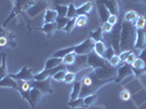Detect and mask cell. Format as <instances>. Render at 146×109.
Listing matches in <instances>:
<instances>
[{
  "label": "cell",
  "instance_id": "7a4b0ae2",
  "mask_svg": "<svg viewBox=\"0 0 146 109\" xmlns=\"http://www.w3.org/2000/svg\"><path fill=\"white\" fill-rule=\"evenodd\" d=\"M82 82V87H81V93H80V97L84 98L87 95L91 94H95L96 92L104 85H106L107 83H110L111 80H99L95 76L94 72L92 71L91 73L86 74L83 78Z\"/></svg>",
  "mask_w": 146,
  "mask_h": 109
},
{
  "label": "cell",
  "instance_id": "e0dca14e",
  "mask_svg": "<svg viewBox=\"0 0 146 109\" xmlns=\"http://www.w3.org/2000/svg\"><path fill=\"white\" fill-rule=\"evenodd\" d=\"M58 17V13L52 9H46L45 15H44V23H54Z\"/></svg>",
  "mask_w": 146,
  "mask_h": 109
},
{
  "label": "cell",
  "instance_id": "4fadbf2b",
  "mask_svg": "<svg viewBox=\"0 0 146 109\" xmlns=\"http://www.w3.org/2000/svg\"><path fill=\"white\" fill-rule=\"evenodd\" d=\"M96 1V5H97V10H98V15L102 21V24L108 21V18L110 15V12L108 11V9L106 8V6L103 3L102 0H95Z\"/></svg>",
  "mask_w": 146,
  "mask_h": 109
},
{
  "label": "cell",
  "instance_id": "3957f363",
  "mask_svg": "<svg viewBox=\"0 0 146 109\" xmlns=\"http://www.w3.org/2000/svg\"><path fill=\"white\" fill-rule=\"evenodd\" d=\"M35 2H36V0H17V1H15V7L13 8L12 12L10 13V15L8 17V19L6 20V22L3 23V25L6 26V25L8 24L18 13L21 12V11H23V10H26V11H27Z\"/></svg>",
  "mask_w": 146,
  "mask_h": 109
},
{
  "label": "cell",
  "instance_id": "7bdbcfd3",
  "mask_svg": "<svg viewBox=\"0 0 146 109\" xmlns=\"http://www.w3.org/2000/svg\"><path fill=\"white\" fill-rule=\"evenodd\" d=\"M136 58H137V54H135V53H134L133 50H132V53H131V54H129L128 59H127V61H125V62H127V63H129V64H131V66H132V64L134 63V61L136 60Z\"/></svg>",
  "mask_w": 146,
  "mask_h": 109
},
{
  "label": "cell",
  "instance_id": "cb8c5ba5",
  "mask_svg": "<svg viewBox=\"0 0 146 109\" xmlns=\"http://www.w3.org/2000/svg\"><path fill=\"white\" fill-rule=\"evenodd\" d=\"M103 29L102 27H98L97 30L93 31L90 33V38L93 39L94 42H103Z\"/></svg>",
  "mask_w": 146,
  "mask_h": 109
},
{
  "label": "cell",
  "instance_id": "f6af8a7d",
  "mask_svg": "<svg viewBox=\"0 0 146 109\" xmlns=\"http://www.w3.org/2000/svg\"><path fill=\"white\" fill-rule=\"evenodd\" d=\"M137 58L142 59V60L145 62V64H146V48H144L143 50H141L139 56H137Z\"/></svg>",
  "mask_w": 146,
  "mask_h": 109
},
{
  "label": "cell",
  "instance_id": "681fc988",
  "mask_svg": "<svg viewBox=\"0 0 146 109\" xmlns=\"http://www.w3.org/2000/svg\"><path fill=\"white\" fill-rule=\"evenodd\" d=\"M15 1H17V0H15Z\"/></svg>",
  "mask_w": 146,
  "mask_h": 109
},
{
  "label": "cell",
  "instance_id": "f35d334b",
  "mask_svg": "<svg viewBox=\"0 0 146 109\" xmlns=\"http://www.w3.org/2000/svg\"><path fill=\"white\" fill-rule=\"evenodd\" d=\"M67 73V70H61V71H58L55 75L52 76V79L58 81V82H63V79H64V75Z\"/></svg>",
  "mask_w": 146,
  "mask_h": 109
},
{
  "label": "cell",
  "instance_id": "d6a6232c",
  "mask_svg": "<svg viewBox=\"0 0 146 109\" xmlns=\"http://www.w3.org/2000/svg\"><path fill=\"white\" fill-rule=\"evenodd\" d=\"M56 11L58 13V15H60V17H67L68 6H64V5H57V6H56Z\"/></svg>",
  "mask_w": 146,
  "mask_h": 109
},
{
  "label": "cell",
  "instance_id": "484cf974",
  "mask_svg": "<svg viewBox=\"0 0 146 109\" xmlns=\"http://www.w3.org/2000/svg\"><path fill=\"white\" fill-rule=\"evenodd\" d=\"M139 14L136 11H133V10H131V11H128V12L125 13V15H124V20L125 21H128V22H131V23H133L135 24V22H136V20L139 19Z\"/></svg>",
  "mask_w": 146,
  "mask_h": 109
},
{
  "label": "cell",
  "instance_id": "ee69618b",
  "mask_svg": "<svg viewBox=\"0 0 146 109\" xmlns=\"http://www.w3.org/2000/svg\"><path fill=\"white\" fill-rule=\"evenodd\" d=\"M120 98H121L122 100H129L131 98V93L128 90H123L120 93Z\"/></svg>",
  "mask_w": 146,
  "mask_h": 109
},
{
  "label": "cell",
  "instance_id": "d590c367",
  "mask_svg": "<svg viewBox=\"0 0 146 109\" xmlns=\"http://www.w3.org/2000/svg\"><path fill=\"white\" fill-rule=\"evenodd\" d=\"M132 67H133L134 70H140V69H144V68L146 67V64L142 59L136 58V60L134 61V63L132 64Z\"/></svg>",
  "mask_w": 146,
  "mask_h": 109
},
{
  "label": "cell",
  "instance_id": "74e56055",
  "mask_svg": "<svg viewBox=\"0 0 146 109\" xmlns=\"http://www.w3.org/2000/svg\"><path fill=\"white\" fill-rule=\"evenodd\" d=\"M120 63H121V61H120V57H119V54H115V56H112V58L109 60V64L111 67H115V68H118L120 66Z\"/></svg>",
  "mask_w": 146,
  "mask_h": 109
},
{
  "label": "cell",
  "instance_id": "2e32d148",
  "mask_svg": "<svg viewBox=\"0 0 146 109\" xmlns=\"http://www.w3.org/2000/svg\"><path fill=\"white\" fill-rule=\"evenodd\" d=\"M0 87H9V88H13V90H18V82L17 80L9 75H7L6 78L0 80Z\"/></svg>",
  "mask_w": 146,
  "mask_h": 109
},
{
  "label": "cell",
  "instance_id": "b9f144b4",
  "mask_svg": "<svg viewBox=\"0 0 146 109\" xmlns=\"http://www.w3.org/2000/svg\"><path fill=\"white\" fill-rule=\"evenodd\" d=\"M102 29H103V32H105V33H111L112 30H113V26L109 24L108 22H105V23L102 24Z\"/></svg>",
  "mask_w": 146,
  "mask_h": 109
},
{
  "label": "cell",
  "instance_id": "52a82bcc",
  "mask_svg": "<svg viewBox=\"0 0 146 109\" xmlns=\"http://www.w3.org/2000/svg\"><path fill=\"white\" fill-rule=\"evenodd\" d=\"M94 46H95V42L88 37L82 44L74 46V53L76 54H87L94 51Z\"/></svg>",
  "mask_w": 146,
  "mask_h": 109
},
{
  "label": "cell",
  "instance_id": "9c48e42d",
  "mask_svg": "<svg viewBox=\"0 0 146 109\" xmlns=\"http://www.w3.org/2000/svg\"><path fill=\"white\" fill-rule=\"evenodd\" d=\"M120 33H121V25H118L117 27H113V30L111 32V37H110V42L111 46L115 50L116 54H120Z\"/></svg>",
  "mask_w": 146,
  "mask_h": 109
},
{
  "label": "cell",
  "instance_id": "1f68e13d",
  "mask_svg": "<svg viewBox=\"0 0 146 109\" xmlns=\"http://www.w3.org/2000/svg\"><path fill=\"white\" fill-rule=\"evenodd\" d=\"M78 17V13H76V8L73 3H70L68 6V13H67V18L68 19H73Z\"/></svg>",
  "mask_w": 146,
  "mask_h": 109
},
{
  "label": "cell",
  "instance_id": "277c9868",
  "mask_svg": "<svg viewBox=\"0 0 146 109\" xmlns=\"http://www.w3.org/2000/svg\"><path fill=\"white\" fill-rule=\"evenodd\" d=\"M110 66L108 64V61L104 59L102 57H99L95 51H92L90 54H87V67L92 69H97V68H104Z\"/></svg>",
  "mask_w": 146,
  "mask_h": 109
},
{
  "label": "cell",
  "instance_id": "7dc6e473",
  "mask_svg": "<svg viewBox=\"0 0 146 109\" xmlns=\"http://www.w3.org/2000/svg\"><path fill=\"white\" fill-rule=\"evenodd\" d=\"M135 2H143V3H146V0H133Z\"/></svg>",
  "mask_w": 146,
  "mask_h": 109
},
{
  "label": "cell",
  "instance_id": "7402d4cb",
  "mask_svg": "<svg viewBox=\"0 0 146 109\" xmlns=\"http://www.w3.org/2000/svg\"><path fill=\"white\" fill-rule=\"evenodd\" d=\"M106 49H107V46L105 45L104 42H96L95 43V46H94V51L99 56L104 58L105 57V53H106Z\"/></svg>",
  "mask_w": 146,
  "mask_h": 109
},
{
  "label": "cell",
  "instance_id": "c3c4849f",
  "mask_svg": "<svg viewBox=\"0 0 146 109\" xmlns=\"http://www.w3.org/2000/svg\"><path fill=\"white\" fill-rule=\"evenodd\" d=\"M2 54L3 53H0V66H1V60H2Z\"/></svg>",
  "mask_w": 146,
  "mask_h": 109
},
{
  "label": "cell",
  "instance_id": "f1b7e54d",
  "mask_svg": "<svg viewBox=\"0 0 146 109\" xmlns=\"http://www.w3.org/2000/svg\"><path fill=\"white\" fill-rule=\"evenodd\" d=\"M70 19H68L67 17H60L58 15L57 19H56V24H57V29L58 30H62L64 29V26L67 25V23L69 22Z\"/></svg>",
  "mask_w": 146,
  "mask_h": 109
},
{
  "label": "cell",
  "instance_id": "4dcf8cb0",
  "mask_svg": "<svg viewBox=\"0 0 146 109\" xmlns=\"http://www.w3.org/2000/svg\"><path fill=\"white\" fill-rule=\"evenodd\" d=\"M75 80H76V73L70 72V71H68L67 70V73H66V75H64L63 82H66L67 84H70V83L75 82Z\"/></svg>",
  "mask_w": 146,
  "mask_h": 109
},
{
  "label": "cell",
  "instance_id": "9a60e30c",
  "mask_svg": "<svg viewBox=\"0 0 146 109\" xmlns=\"http://www.w3.org/2000/svg\"><path fill=\"white\" fill-rule=\"evenodd\" d=\"M103 3L108 9L110 14H115V15H119L120 13V8H119V2L118 0H102Z\"/></svg>",
  "mask_w": 146,
  "mask_h": 109
},
{
  "label": "cell",
  "instance_id": "d4e9b609",
  "mask_svg": "<svg viewBox=\"0 0 146 109\" xmlns=\"http://www.w3.org/2000/svg\"><path fill=\"white\" fill-rule=\"evenodd\" d=\"M97 102V94H91L84 97V107H91L93 105H95V103Z\"/></svg>",
  "mask_w": 146,
  "mask_h": 109
},
{
  "label": "cell",
  "instance_id": "e575fe53",
  "mask_svg": "<svg viewBox=\"0 0 146 109\" xmlns=\"http://www.w3.org/2000/svg\"><path fill=\"white\" fill-rule=\"evenodd\" d=\"M75 19L76 18H73V19H70V20H69V22H68L67 25H66L64 29H63V30L66 31V33L70 34V33L73 31V29L75 27Z\"/></svg>",
  "mask_w": 146,
  "mask_h": 109
},
{
  "label": "cell",
  "instance_id": "f546056e",
  "mask_svg": "<svg viewBox=\"0 0 146 109\" xmlns=\"http://www.w3.org/2000/svg\"><path fill=\"white\" fill-rule=\"evenodd\" d=\"M87 21H88V19H87L86 15H78L76 19H75V26L83 27V26H85L87 24Z\"/></svg>",
  "mask_w": 146,
  "mask_h": 109
},
{
  "label": "cell",
  "instance_id": "8992f818",
  "mask_svg": "<svg viewBox=\"0 0 146 109\" xmlns=\"http://www.w3.org/2000/svg\"><path fill=\"white\" fill-rule=\"evenodd\" d=\"M87 67V54H76L75 60L72 64L67 66V70L70 72L78 73L79 71L86 69Z\"/></svg>",
  "mask_w": 146,
  "mask_h": 109
},
{
  "label": "cell",
  "instance_id": "5b68a950",
  "mask_svg": "<svg viewBox=\"0 0 146 109\" xmlns=\"http://www.w3.org/2000/svg\"><path fill=\"white\" fill-rule=\"evenodd\" d=\"M29 83H30V86L32 88L35 87L37 90H39L44 95H45V94H52V93H54V88H52V86H51L50 78L44 80V81L32 80V81H29Z\"/></svg>",
  "mask_w": 146,
  "mask_h": 109
},
{
  "label": "cell",
  "instance_id": "60d3db41",
  "mask_svg": "<svg viewBox=\"0 0 146 109\" xmlns=\"http://www.w3.org/2000/svg\"><path fill=\"white\" fill-rule=\"evenodd\" d=\"M107 22H108L109 24L112 25V26H115V25L118 24V22H119V17H118V15H115V14H110Z\"/></svg>",
  "mask_w": 146,
  "mask_h": 109
},
{
  "label": "cell",
  "instance_id": "836d02e7",
  "mask_svg": "<svg viewBox=\"0 0 146 109\" xmlns=\"http://www.w3.org/2000/svg\"><path fill=\"white\" fill-rule=\"evenodd\" d=\"M145 24H146V17H139V19L136 20V22H135L134 25H135L136 30H144Z\"/></svg>",
  "mask_w": 146,
  "mask_h": 109
},
{
  "label": "cell",
  "instance_id": "30bf717a",
  "mask_svg": "<svg viewBox=\"0 0 146 109\" xmlns=\"http://www.w3.org/2000/svg\"><path fill=\"white\" fill-rule=\"evenodd\" d=\"M10 76L13 78L14 80H21V81H32V80H34L33 70L27 67V66L22 68L18 73L10 74Z\"/></svg>",
  "mask_w": 146,
  "mask_h": 109
},
{
  "label": "cell",
  "instance_id": "8fae6325",
  "mask_svg": "<svg viewBox=\"0 0 146 109\" xmlns=\"http://www.w3.org/2000/svg\"><path fill=\"white\" fill-rule=\"evenodd\" d=\"M146 48V34L145 30H136V41L134 44V49L133 50H143Z\"/></svg>",
  "mask_w": 146,
  "mask_h": 109
},
{
  "label": "cell",
  "instance_id": "ffe728a7",
  "mask_svg": "<svg viewBox=\"0 0 146 109\" xmlns=\"http://www.w3.org/2000/svg\"><path fill=\"white\" fill-rule=\"evenodd\" d=\"M42 30L45 34H47V36H52V34L58 29H57L56 22H54V23H44V25L42 26Z\"/></svg>",
  "mask_w": 146,
  "mask_h": 109
},
{
  "label": "cell",
  "instance_id": "83f0119b",
  "mask_svg": "<svg viewBox=\"0 0 146 109\" xmlns=\"http://www.w3.org/2000/svg\"><path fill=\"white\" fill-rule=\"evenodd\" d=\"M75 57H76V54L75 53H70V54H66L63 58H62V64L64 66H70L72 64L74 60H75Z\"/></svg>",
  "mask_w": 146,
  "mask_h": 109
},
{
  "label": "cell",
  "instance_id": "5bb4252c",
  "mask_svg": "<svg viewBox=\"0 0 146 109\" xmlns=\"http://www.w3.org/2000/svg\"><path fill=\"white\" fill-rule=\"evenodd\" d=\"M43 93L39 91V90H37L35 87H33V88H31L30 91V99H31V107L32 109H35L36 108V105L40 100H42V98H43Z\"/></svg>",
  "mask_w": 146,
  "mask_h": 109
},
{
  "label": "cell",
  "instance_id": "603a6c76",
  "mask_svg": "<svg viewBox=\"0 0 146 109\" xmlns=\"http://www.w3.org/2000/svg\"><path fill=\"white\" fill-rule=\"evenodd\" d=\"M9 75L8 73V67H7V54L3 53L2 54V60H1V66H0V80L6 78Z\"/></svg>",
  "mask_w": 146,
  "mask_h": 109
},
{
  "label": "cell",
  "instance_id": "d6986e66",
  "mask_svg": "<svg viewBox=\"0 0 146 109\" xmlns=\"http://www.w3.org/2000/svg\"><path fill=\"white\" fill-rule=\"evenodd\" d=\"M81 87H82V82H81V81H75V82H73L72 93H71V95H70V100L79 98L80 93H81Z\"/></svg>",
  "mask_w": 146,
  "mask_h": 109
},
{
  "label": "cell",
  "instance_id": "7c38bea8",
  "mask_svg": "<svg viewBox=\"0 0 146 109\" xmlns=\"http://www.w3.org/2000/svg\"><path fill=\"white\" fill-rule=\"evenodd\" d=\"M47 5H48V2L46 0H37L36 2L27 10V13L30 14V17H35L36 14L40 13L45 9H47Z\"/></svg>",
  "mask_w": 146,
  "mask_h": 109
},
{
  "label": "cell",
  "instance_id": "44dd1931",
  "mask_svg": "<svg viewBox=\"0 0 146 109\" xmlns=\"http://www.w3.org/2000/svg\"><path fill=\"white\" fill-rule=\"evenodd\" d=\"M62 64V58H57V57H51L45 63V69H52Z\"/></svg>",
  "mask_w": 146,
  "mask_h": 109
},
{
  "label": "cell",
  "instance_id": "8d00e7d4",
  "mask_svg": "<svg viewBox=\"0 0 146 109\" xmlns=\"http://www.w3.org/2000/svg\"><path fill=\"white\" fill-rule=\"evenodd\" d=\"M115 54H116V53H115V50H113V48H112V46L110 45V46H108L107 49H106V53H105L104 59H106L107 61H109L110 59L112 58V56H115Z\"/></svg>",
  "mask_w": 146,
  "mask_h": 109
},
{
  "label": "cell",
  "instance_id": "6da1fadb",
  "mask_svg": "<svg viewBox=\"0 0 146 109\" xmlns=\"http://www.w3.org/2000/svg\"><path fill=\"white\" fill-rule=\"evenodd\" d=\"M136 41V27L133 23L123 21L121 24L120 33V50H133L134 44Z\"/></svg>",
  "mask_w": 146,
  "mask_h": 109
},
{
  "label": "cell",
  "instance_id": "ac0fdd59",
  "mask_svg": "<svg viewBox=\"0 0 146 109\" xmlns=\"http://www.w3.org/2000/svg\"><path fill=\"white\" fill-rule=\"evenodd\" d=\"M93 7H94L93 2H86L83 6L76 8V13H78V15H87L93 10Z\"/></svg>",
  "mask_w": 146,
  "mask_h": 109
},
{
  "label": "cell",
  "instance_id": "4316f807",
  "mask_svg": "<svg viewBox=\"0 0 146 109\" xmlns=\"http://www.w3.org/2000/svg\"><path fill=\"white\" fill-rule=\"evenodd\" d=\"M68 105H69V107H72V108H82V107H84V98L79 97L76 99L70 100Z\"/></svg>",
  "mask_w": 146,
  "mask_h": 109
},
{
  "label": "cell",
  "instance_id": "bcb514c9",
  "mask_svg": "<svg viewBox=\"0 0 146 109\" xmlns=\"http://www.w3.org/2000/svg\"><path fill=\"white\" fill-rule=\"evenodd\" d=\"M8 37L6 36H1L0 37V47H5L8 45Z\"/></svg>",
  "mask_w": 146,
  "mask_h": 109
},
{
  "label": "cell",
  "instance_id": "ab89813d",
  "mask_svg": "<svg viewBox=\"0 0 146 109\" xmlns=\"http://www.w3.org/2000/svg\"><path fill=\"white\" fill-rule=\"evenodd\" d=\"M131 53H132V50H125V51H121V53H120V54H119V57H120V61H121L120 66H121V64H123V63L127 61L129 54H131Z\"/></svg>",
  "mask_w": 146,
  "mask_h": 109
},
{
  "label": "cell",
  "instance_id": "ba28073f",
  "mask_svg": "<svg viewBox=\"0 0 146 109\" xmlns=\"http://www.w3.org/2000/svg\"><path fill=\"white\" fill-rule=\"evenodd\" d=\"M133 67L131 64L127 63V62H124L123 64H121V66H119V67L117 68V76L116 79H115V82L119 83L123 79H125L127 76L133 74Z\"/></svg>",
  "mask_w": 146,
  "mask_h": 109
}]
</instances>
